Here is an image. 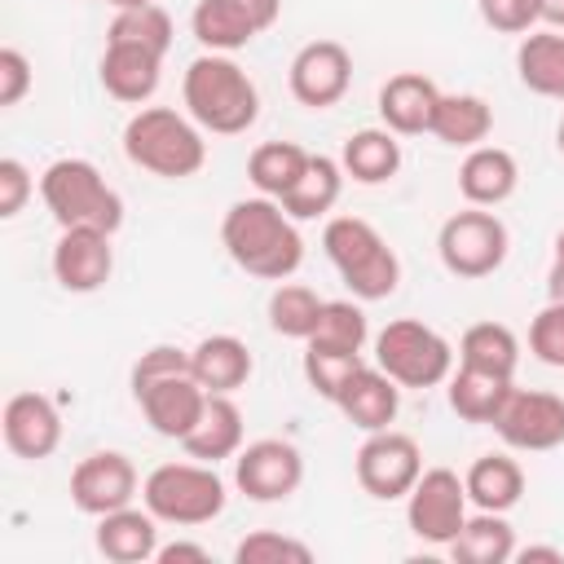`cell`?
Segmentation results:
<instances>
[{
  "label": "cell",
  "mask_w": 564,
  "mask_h": 564,
  "mask_svg": "<svg viewBox=\"0 0 564 564\" xmlns=\"http://www.w3.org/2000/svg\"><path fill=\"white\" fill-rule=\"evenodd\" d=\"M181 97H185L189 119L198 128L216 132V137H238L260 115V93H256L251 75L229 53H203V57H194L185 66Z\"/></svg>",
  "instance_id": "obj_2"
},
{
  "label": "cell",
  "mask_w": 564,
  "mask_h": 564,
  "mask_svg": "<svg viewBox=\"0 0 564 564\" xmlns=\"http://www.w3.org/2000/svg\"><path fill=\"white\" fill-rule=\"evenodd\" d=\"M516 70L529 93L564 101V31H529L516 48Z\"/></svg>",
  "instance_id": "obj_27"
},
{
  "label": "cell",
  "mask_w": 564,
  "mask_h": 564,
  "mask_svg": "<svg viewBox=\"0 0 564 564\" xmlns=\"http://www.w3.org/2000/svg\"><path fill=\"white\" fill-rule=\"evenodd\" d=\"M300 480H304V458L282 436L251 441L234 454V485L251 502H282L300 489Z\"/></svg>",
  "instance_id": "obj_11"
},
{
  "label": "cell",
  "mask_w": 564,
  "mask_h": 564,
  "mask_svg": "<svg viewBox=\"0 0 564 564\" xmlns=\"http://www.w3.org/2000/svg\"><path fill=\"white\" fill-rule=\"evenodd\" d=\"M542 22L551 31H564V0H542Z\"/></svg>",
  "instance_id": "obj_47"
},
{
  "label": "cell",
  "mask_w": 564,
  "mask_h": 564,
  "mask_svg": "<svg viewBox=\"0 0 564 564\" xmlns=\"http://www.w3.org/2000/svg\"><path fill=\"white\" fill-rule=\"evenodd\" d=\"M159 70H163V57L141 44H106L101 53V88L128 106H141L154 97Z\"/></svg>",
  "instance_id": "obj_22"
},
{
  "label": "cell",
  "mask_w": 564,
  "mask_h": 564,
  "mask_svg": "<svg viewBox=\"0 0 564 564\" xmlns=\"http://www.w3.org/2000/svg\"><path fill=\"white\" fill-rule=\"evenodd\" d=\"M40 198H44L48 216L62 229L88 225V229L115 234L123 225V198L106 185V176L88 159H57V163H48L44 176H40Z\"/></svg>",
  "instance_id": "obj_5"
},
{
  "label": "cell",
  "mask_w": 564,
  "mask_h": 564,
  "mask_svg": "<svg viewBox=\"0 0 564 564\" xmlns=\"http://www.w3.org/2000/svg\"><path fill=\"white\" fill-rule=\"evenodd\" d=\"M419 476H423V454L410 432H397V427L366 432V441L357 449V485L370 498H379V502L405 498Z\"/></svg>",
  "instance_id": "obj_10"
},
{
  "label": "cell",
  "mask_w": 564,
  "mask_h": 564,
  "mask_svg": "<svg viewBox=\"0 0 564 564\" xmlns=\"http://www.w3.org/2000/svg\"><path fill=\"white\" fill-rule=\"evenodd\" d=\"M132 498H137V467L119 449H97V454L79 458V467L70 471V502L84 516L119 511Z\"/></svg>",
  "instance_id": "obj_15"
},
{
  "label": "cell",
  "mask_w": 564,
  "mask_h": 564,
  "mask_svg": "<svg viewBox=\"0 0 564 564\" xmlns=\"http://www.w3.org/2000/svg\"><path fill=\"white\" fill-rule=\"evenodd\" d=\"M339 167L357 185H383V181H392L397 167H401V141H397V132H388V128H361V132H352L344 141V150H339Z\"/></svg>",
  "instance_id": "obj_28"
},
{
  "label": "cell",
  "mask_w": 564,
  "mask_h": 564,
  "mask_svg": "<svg viewBox=\"0 0 564 564\" xmlns=\"http://www.w3.org/2000/svg\"><path fill=\"white\" fill-rule=\"evenodd\" d=\"M313 344H326V348H344V352H361L366 339H370V322L361 313V304L352 300H326L322 304V322L317 330L308 335ZM304 339V344H308Z\"/></svg>",
  "instance_id": "obj_38"
},
{
  "label": "cell",
  "mask_w": 564,
  "mask_h": 564,
  "mask_svg": "<svg viewBox=\"0 0 564 564\" xmlns=\"http://www.w3.org/2000/svg\"><path fill=\"white\" fill-rule=\"evenodd\" d=\"M172 370H194V366H189V352L176 348V344H154V348H145V352L137 357V366H132V388L145 383V379L172 375Z\"/></svg>",
  "instance_id": "obj_44"
},
{
  "label": "cell",
  "mask_w": 564,
  "mask_h": 564,
  "mask_svg": "<svg viewBox=\"0 0 564 564\" xmlns=\"http://www.w3.org/2000/svg\"><path fill=\"white\" fill-rule=\"evenodd\" d=\"M555 264H564V229L555 234Z\"/></svg>",
  "instance_id": "obj_50"
},
{
  "label": "cell",
  "mask_w": 564,
  "mask_h": 564,
  "mask_svg": "<svg viewBox=\"0 0 564 564\" xmlns=\"http://www.w3.org/2000/svg\"><path fill=\"white\" fill-rule=\"evenodd\" d=\"M436 101H441V88L423 70H397L379 88V119L397 137H419V132H432Z\"/></svg>",
  "instance_id": "obj_18"
},
{
  "label": "cell",
  "mask_w": 564,
  "mask_h": 564,
  "mask_svg": "<svg viewBox=\"0 0 564 564\" xmlns=\"http://www.w3.org/2000/svg\"><path fill=\"white\" fill-rule=\"evenodd\" d=\"M31 93V62L22 48H0V106H18Z\"/></svg>",
  "instance_id": "obj_42"
},
{
  "label": "cell",
  "mask_w": 564,
  "mask_h": 564,
  "mask_svg": "<svg viewBox=\"0 0 564 564\" xmlns=\"http://www.w3.org/2000/svg\"><path fill=\"white\" fill-rule=\"evenodd\" d=\"M546 295H551L555 304H564V264H551V273H546Z\"/></svg>",
  "instance_id": "obj_48"
},
{
  "label": "cell",
  "mask_w": 564,
  "mask_h": 564,
  "mask_svg": "<svg viewBox=\"0 0 564 564\" xmlns=\"http://www.w3.org/2000/svg\"><path fill=\"white\" fill-rule=\"evenodd\" d=\"M123 154L128 163L163 176V181H185L207 163V141L194 119H185L172 106H141L123 123Z\"/></svg>",
  "instance_id": "obj_3"
},
{
  "label": "cell",
  "mask_w": 564,
  "mask_h": 564,
  "mask_svg": "<svg viewBox=\"0 0 564 564\" xmlns=\"http://www.w3.org/2000/svg\"><path fill=\"white\" fill-rule=\"evenodd\" d=\"M194 379L207 392H238L251 379V352L238 335H207L189 348Z\"/></svg>",
  "instance_id": "obj_25"
},
{
  "label": "cell",
  "mask_w": 564,
  "mask_h": 564,
  "mask_svg": "<svg viewBox=\"0 0 564 564\" xmlns=\"http://www.w3.org/2000/svg\"><path fill=\"white\" fill-rule=\"evenodd\" d=\"M366 361H361V352H344V348H326V344H304V379H308V388L317 392V397H326V401H335L339 392H344V383L361 370Z\"/></svg>",
  "instance_id": "obj_37"
},
{
  "label": "cell",
  "mask_w": 564,
  "mask_h": 564,
  "mask_svg": "<svg viewBox=\"0 0 564 564\" xmlns=\"http://www.w3.org/2000/svg\"><path fill=\"white\" fill-rule=\"evenodd\" d=\"M110 269H115V247H110L106 229H88V225L62 229V238L53 247V278L62 282V291L88 295V291L106 286Z\"/></svg>",
  "instance_id": "obj_16"
},
{
  "label": "cell",
  "mask_w": 564,
  "mask_h": 564,
  "mask_svg": "<svg viewBox=\"0 0 564 564\" xmlns=\"http://www.w3.org/2000/svg\"><path fill=\"white\" fill-rule=\"evenodd\" d=\"M31 189H35V181H31L26 163H18V159H0V216H4V220H13V216L26 207Z\"/></svg>",
  "instance_id": "obj_43"
},
{
  "label": "cell",
  "mask_w": 564,
  "mask_h": 564,
  "mask_svg": "<svg viewBox=\"0 0 564 564\" xmlns=\"http://www.w3.org/2000/svg\"><path fill=\"white\" fill-rule=\"evenodd\" d=\"M511 379L502 375H485V370H471V366H458V375H449V410L463 419V423H489L498 419V410L507 405L511 397Z\"/></svg>",
  "instance_id": "obj_32"
},
{
  "label": "cell",
  "mask_w": 564,
  "mask_h": 564,
  "mask_svg": "<svg viewBox=\"0 0 564 564\" xmlns=\"http://www.w3.org/2000/svg\"><path fill=\"white\" fill-rule=\"evenodd\" d=\"M335 405L344 410V419L361 432H379V427H392L397 410H401V383L392 375H383L379 366H361L344 392L335 397Z\"/></svg>",
  "instance_id": "obj_19"
},
{
  "label": "cell",
  "mask_w": 564,
  "mask_h": 564,
  "mask_svg": "<svg viewBox=\"0 0 564 564\" xmlns=\"http://www.w3.org/2000/svg\"><path fill=\"white\" fill-rule=\"evenodd\" d=\"M189 31L207 53H238L260 35L247 0H198L189 13Z\"/></svg>",
  "instance_id": "obj_24"
},
{
  "label": "cell",
  "mask_w": 564,
  "mask_h": 564,
  "mask_svg": "<svg viewBox=\"0 0 564 564\" xmlns=\"http://www.w3.org/2000/svg\"><path fill=\"white\" fill-rule=\"evenodd\" d=\"M189 458L198 463H220V458H234L242 449V410L234 405L229 392H207V405L194 423V432L181 441Z\"/></svg>",
  "instance_id": "obj_23"
},
{
  "label": "cell",
  "mask_w": 564,
  "mask_h": 564,
  "mask_svg": "<svg viewBox=\"0 0 564 564\" xmlns=\"http://www.w3.org/2000/svg\"><path fill=\"white\" fill-rule=\"evenodd\" d=\"M463 485L476 511H511L524 498V467L511 454H480L467 467Z\"/></svg>",
  "instance_id": "obj_26"
},
{
  "label": "cell",
  "mask_w": 564,
  "mask_h": 564,
  "mask_svg": "<svg viewBox=\"0 0 564 564\" xmlns=\"http://www.w3.org/2000/svg\"><path fill=\"white\" fill-rule=\"evenodd\" d=\"M476 9L502 35H529L542 22V0H476Z\"/></svg>",
  "instance_id": "obj_41"
},
{
  "label": "cell",
  "mask_w": 564,
  "mask_h": 564,
  "mask_svg": "<svg viewBox=\"0 0 564 564\" xmlns=\"http://www.w3.org/2000/svg\"><path fill=\"white\" fill-rule=\"evenodd\" d=\"M494 432L511 445V449H555L564 445V397L542 392V388H511L507 405L494 419Z\"/></svg>",
  "instance_id": "obj_12"
},
{
  "label": "cell",
  "mask_w": 564,
  "mask_h": 564,
  "mask_svg": "<svg viewBox=\"0 0 564 564\" xmlns=\"http://www.w3.org/2000/svg\"><path fill=\"white\" fill-rule=\"evenodd\" d=\"M308 150L304 145H295V141H264V145H256L251 150V159H247V181L260 189V194H269V198H286L291 189H295V181L304 176V167H308Z\"/></svg>",
  "instance_id": "obj_33"
},
{
  "label": "cell",
  "mask_w": 564,
  "mask_h": 564,
  "mask_svg": "<svg viewBox=\"0 0 564 564\" xmlns=\"http://www.w3.org/2000/svg\"><path fill=\"white\" fill-rule=\"evenodd\" d=\"M145 423L159 432V436H172V441H185L207 405V388L194 379V370H172V375H159V379H145L132 388Z\"/></svg>",
  "instance_id": "obj_14"
},
{
  "label": "cell",
  "mask_w": 564,
  "mask_h": 564,
  "mask_svg": "<svg viewBox=\"0 0 564 564\" xmlns=\"http://www.w3.org/2000/svg\"><path fill=\"white\" fill-rule=\"evenodd\" d=\"M555 145H560V154H564V119H560V128H555Z\"/></svg>",
  "instance_id": "obj_51"
},
{
  "label": "cell",
  "mask_w": 564,
  "mask_h": 564,
  "mask_svg": "<svg viewBox=\"0 0 564 564\" xmlns=\"http://www.w3.org/2000/svg\"><path fill=\"white\" fill-rule=\"evenodd\" d=\"M234 560L238 564H308L313 560V546L300 542V538H286V533H273V529H256L247 533L238 546H234Z\"/></svg>",
  "instance_id": "obj_39"
},
{
  "label": "cell",
  "mask_w": 564,
  "mask_h": 564,
  "mask_svg": "<svg viewBox=\"0 0 564 564\" xmlns=\"http://www.w3.org/2000/svg\"><path fill=\"white\" fill-rule=\"evenodd\" d=\"M220 242L238 269L264 282H282L304 264V238L286 207L269 194L238 198L220 220Z\"/></svg>",
  "instance_id": "obj_1"
},
{
  "label": "cell",
  "mask_w": 564,
  "mask_h": 564,
  "mask_svg": "<svg viewBox=\"0 0 564 564\" xmlns=\"http://www.w3.org/2000/svg\"><path fill=\"white\" fill-rule=\"evenodd\" d=\"M106 44H141L150 53H167L172 48V18L159 4H141V9H115V22L106 31Z\"/></svg>",
  "instance_id": "obj_36"
},
{
  "label": "cell",
  "mask_w": 564,
  "mask_h": 564,
  "mask_svg": "<svg viewBox=\"0 0 564 564\" xmlns=\"http://www.w3.org/2000/svg\"><path fill=\"white\" fill-rule=\"evenodd\" d=\"M291 97L308 110H326L335 101H344L348 84H352V53L339 40H308L286 70Z\"/></svg>",
  "instance_id": "obj_13"
},
{
  "label": "cell",
  "mask_w": 564,
  "mask_h": 564,
  "mask_svg": "<svg viewBox=\"0 0 564 564\" xmlns=\"http://www.w3.org/2000/svg\"><path fill=\"white\" fill-rule=\"evenodd\" d=\"M494 132V110L485 97L476 93H441L436 115H432V137L454 145V150H471Z\"/></svg>",
  "instance_id": "obj_29"
},
{
  "label": "cell",
  "mask_w": 564,
  "mask_h": 564,
  "mask_svg": "<svg viewBox=\"0 0 564 564\" xmlns=\"http://www.w3.org/2000/svg\"><path fill=\"white\" fill-rule=\"evenodd\" d=\"M0 427H4V445L31 463L48 458L62 445V414L44 392H13L4 401Z\"/></svg>",
  "instance_id": "obj_17"
},
{
  "label": "cell",
  "mask_w": 564,
  "mask_h": 564,
  "mask_svg": "<svg viewBox=\"0 0 564 564\" xmlns=\"http://www.w3.org/2000/svg\"><path fill=\"white\" fill-rule=\"evenodd\" d=\"M520 185V167L516 154L502 145H471L463 167H458V189L471 207H498L516 194Z\"/></svg>",
  "instance_id": "obj_20"
},
{
  "label": "cell",
  "mask_w": 564,
  "mask_h": 564,
  "mask_svg": "<svg viewBox=\"0 0 564 564\" xmlns=\"http://www.w3.org/2000/svg\"><path fill=\"white\" fill-rule=\"evenodd\" d=\"M516 560H520V564H533V560L564 564V551H560V546H516Z\"/></svg>",
  "instance_id": "obj_46"
},
{
  "label": "cell",
  "mask_w": 564,
  "mask_h": 564,
  "mask_svg": "<svg viewBox=\"0 0 564 564\" xmlns=\"http://www.w3.org/2000/svg\"><path fill=\"white\" fill-rule=\"evenodd\" d=\"M322 247L339 269L344 286L357 300H388L401 282V260L383 242V234L361 216H330L322 229Z\"/></svg>",
  "instance_id": "obj_4"
},
{
  "label": "cell",
  "mask_w": 564,
  "mask_h": 564,
  "mask_svg": "<svg viewBox=\"0 0 564 564\" xmlns=\"http://www.w3.org/2000/svg\"><path fill=\"white\" fill-rule=\"evenodd\" d=\"M449 555L458 564H507L516 560V529L502 520V511H476L463 520Z\"/></svg>",
  "instance_id": "obj_30"
},
{
  "label": "cell",
  "mask_w": 564,
  "mask_h": 564,
  "mask_svg": "<svg viewBox=\"0 0 564 564\" xmlns=\"http://www.w3.org/2000/svg\"><path fill=\"white\" fill-rule=\"evenodd\" d=\"M529 352L542 366L564 370V304L546 300V308L533 313V322H529Z\"/></svg>",
  "instance_id": "obj_40"
},
{
  "label": "cell",
  "mask_w": 564,
  "mask_h": 564,
  "mask_svg": "<svg viewBox=\"0 0 564 564\" xmlns=\"http://www.w3.org/2000/svg\"><path fill=\"white\" fill-rule=\"evenodd\" d=\"M507 247H511L507 225H502L494 212H485V207L454 212V216L441 225V234H436L441 264H445L454 278H467V282L498 273L502 260H507Z\"/></svg>",
  "instance_id": "obj_8"
},
{
  "label": "cell",
  "mask_w": 564,
  "mask_h": 564,
  "mask_svg": "<svg viewBox=\"0 0 564 564\" xmlns=\"http://www.w3.org/2000/svg\"><path fill=\"white\" fill-rule=\"evenodd\" d=\"M322 295L304 282H278V291L269 295V326L286 339H308L322 322Z\"/></svg>",
  "instance_id": "obj_35"
},
{
  "label": "cell",
  "mask_w": 564,
  "mask_h": 564,
  "mask_svg": "<svg viewBox=\"0 0 564 564\" xmlns=\"http://www.w3.org/2000/svg\"><path fill=\"white\" fill-rule=\"evenodd\" d=\"M97 551L110 564H145L159 555V520L132 502L97 516Z\"/></svg>",
  "instance_id": "obj_21"
},
{
  "label": "cell",
  "mask_w": 564,
  "mask_h": 564,
  "mask_svg": "<svg viewBox=\"0 0 564 564\" xmlns=\"http://www.w3.org/2000/svg\"><path fill=\"white\" fill-rule=\"evenodd\" d=\"M141 502L159 524H207L225 511V480L212 463H159L141 480Z\"/></svg>",
  "instance_id": "obj_6"
},
{
  "label": "cell",
  "mask_w": 564,
  "mask_h": 564,
  "mask_svg": "<svg viewBox=\"0 0 564 564\" xmlns=\"http://www.w3.org/2000/svg\"><path fill=\"white\" fill-rule=\"evenodd\" d=\"M339 194H344V167H339V159L313 154L308 167H304V176L295 181V189L282 198V207H286L291 220H317V216H326L339 203Z\"/></svg>",
  "instance_id": "obj_34"
},
{
  "label": "cell",
  "mask_w": 564,
  "mask_h": 564,
  "mask_svg": "<svg viewBox=\"0 0 564 564\" xmlns=\"http://www.w3.org/2000/svg\"><path fill=\"white\" fill-rule=\"evenodd\" d=\"M375 366L401 388H436L454 375V348L441 330L414 317H397L375 335Z\"/></svg>",
  "instance_id": "obj_7"
},
{
  "label": "cell",
  "mask_w": 564,
  "mask_h": 564,
  "mask_svg": "<svg viewBox=\"0 0 564 564\" xmlns=\"http://www.w3.org/2000/svg\"><path fill=\"white\" fill-rule=\"evenodd\" d=\"M458 366H471V370L511 379L516 366H520V339H516V330L502 326V322H476V326H467L463 339H458Z\"/></svg>",
  "instance_id": "obj_31"
},
{
  "label": "cell",
  "mask_w": 564,
  "mask_h": 564,
  "mask_svg": "<svg viewBox=\"0 0 564 564\" xmlns=\"http://www.w3.org/2000/svg\"><path fill=\"white\" fill-rule=\"evenodd\" d=\"M159 564H207L212 555H207V546H198V542H167V546H159V555H154Z\"/></svg>",
  "instance_id": "obj_45"
},
{
  "label": "cell",
  "mask_w": 564,
  "mask_h": 564,
  "mask_svg": "<svg viewBox=\"0 0 564 564\" xmlns=\"http://www.w3.org/2000/svg\"><path fill=\"white\" fill-rule=\"evenodd\" d=\"M106 4H115V9H141V4H154V0H106Z\"/></svg>",
  "instance_id": "obj_49"
},
{
  "label": "cell",
  "mask_w": 564,
  "mask_h": 564,
  "mask_svg": "<svg viewBox=\"0 0 564 564\" xmlns=\"http://www.w3.org/2000/svg\"><path fill=\"white\" fill-rule=\"evenodd\" d=\"M467 520V485L449 467H427L405 494V524L427 546H449Z\"/></svg>",
  "instance_id": "obj_9"
}]
</instances>
